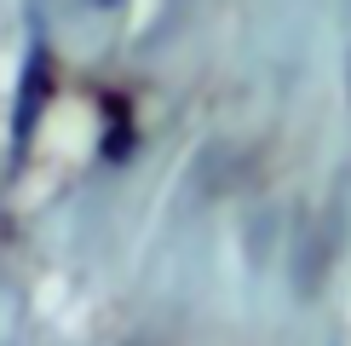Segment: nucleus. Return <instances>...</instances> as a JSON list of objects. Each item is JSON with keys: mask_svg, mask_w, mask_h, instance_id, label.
I'll use <instances>...</instances> for the list:
<instances>
[{"mask_svg": "<svg viewBox=\"0 0 351 346\" xmlns=\"http://www.w3.org/2000/svg\"><path fill=\"white\" fill-rule=\"evenodd\" d=\"M52 98V58H47V47H29L23 52V76H18V110H12V150L23 156V144H29V133H35V122H40V104Z\"/></svg>", "mask_w": 351, "mask_h": 346, "instance_id": "1", "label": "nucleus"}]
</instances>
